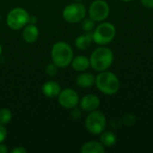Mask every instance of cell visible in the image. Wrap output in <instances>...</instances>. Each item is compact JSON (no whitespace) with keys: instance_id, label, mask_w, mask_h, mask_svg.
Wrapping results in <instances>:
<instances>
[{"instance_id":"1","label":"cell","mask_w":153,"mask_h":153,"mask_svg":"<svg viewBox=\"0 0 153 153\" xmlns=\"http://www.w3.org/2000/svg\"><path fill=\"white\" fill-rule=\"evenodd\" d=\"M73 58L74 51L68 43L58 41L53 45L51 49V59L58 68H65L70 65Z\"/></svg>"},{"instance_id":"2","label":"cell","mask_w":153,"mask_h":153,"mask_svg":"<svg viewBox=\"0 0 153 153\" xmlns=\"http://www.w3.org/2000/svg\"><path fill=\"white\" fill-rule=\"evenodd\" d=\"M114 61V54L112 50L107 47L97 48L91 55L90 63L93 70L102 72L108 70Z\"/></svg>"},{"instance_id":"3","label":"cell","mask_w":153,"mask_h":153,"mask_svg":"<svg viewBox=\"0 0 153 153\" xmlns=\"http://www.w3.org/2000/svg\"><path fill=\"white\" fill-rule=\"evenodd\" d=\"M95 85L100 92L106 95H114L119 91L120 82L114 73L106 70L100 72L96 76Z\"/></svg>"},{"instance_id":"4","label":"cell","mask_w":153,"mask_h":153,"mask_svg":"<svg viewBox=\"0 0 153 153\" xmlns=\"http://www.w3.org/2000/svg\"><path fill=\"white\" fill-rule=\"evenodd\" d=\"M116 36V27L111 22H104L99 24L92 32L93 41L100 46L110 43Z\"/></svg>"},{"instance_id":"5","label":"cell","mask_w":153,"mask_h":153,"mask_svg":"<svg viewBox=\"0 0 153 153\" xmlns=\"http://www.w3.org/2000/svg\"><path fill=\"white\" fill-rule=\"evenodd\" d=\"M30 13L22 7H15L10 10L6 16V23L12 30H21L29 23Z\"/></svg>"},{"instance_id":"6","label":"cell","mask_w":153,"mask_h":153,"mask_svg":"<svg viewBox=\"0 0 153 153\" xmlns=\"http://www.w3.org/2000/svg\"><path fill=\"white\" fill-rule=\"evenodd\" d=\"M107 125L105 115L98 110L90 112L85 119V127L89 133L98 135L104 132Z\"/></svg>"},{"instance_id":"7","label":"cell","mask_w":153,"mask_h":153,"mask_svg":"<svg viewBox=\"0 0 153 153\" xmlns=\"http://www.w3.org/2000/svg\"><path fill=\"white\" fill-rule=\"evenodd\" d=\"M62 15L67 22L77 23L85 18L86 8L81 3H73L65 7Z\"/></svg>"},{"instance_id":"8","label":"cell","mask_w":153,"mask_h":153,"mask_svg":"<svg viewBox=\"0 0 153 153\" xmlns=\"http://www.w3.org/2000/svg\"><path fill=\"white\" fill-rule=\"evenodd\" d=\"M110 13L108 4L105 0H95L89 7V16L95 22L105 21Z\"/></svg>"},{"instance_id":"9","label":"cell","mask_w":153,"mask_h":153,"mask_svg":"<svg viewBox=\"0 0 153 153\" xmlns=\"http://www.w3.org/2000/svg\"><path fill=\"white\" fill-rule=\"evenodd\" d=\"M57 98L60 106L67 109H72L77 107L80 102L78 93L74 90L69 88L61 91Z\"/></svg>"},{"instance_id":"10","label":"cell","mask_w":153,"mask_h":153,"mask_svg":"<svg viewBox=\"0 0 153 153\" xmlns=\"http://www.w3.org/2000/svg\"><path fill=\"white\" fill-rule=\"evenodd\" d=\"M79 103H80L81 109L90 113L99 108L100 105V100L99 97L94 94H87L82 98Z\"/></svg>"},{"instance_id":"11","label":"cell","mask_w":153,"mask_h":153,"mask_svg":"<svg viewBox=\"0 0 153 153\" xmlns=\"http://www.w3.org/2000/svg\"><path fill=\"white\" fill-rule=\"evenodd\" d=\"M41 91L46 97L53 99V98H56L59 95L61 91V86L56 82L48 81L42 85Z\"/></svg>"},{"instance_id":"12","label":"cell","mask_w":153,"mask_h":153,"mask_svg":"<svg viewBox=\"0 0 153 153\" xmlns=\"http://www.w3.org/2000/svg\"><path fill=\"white\" fill-rule=\"evenodd\" d=\"M39 31L35 24L28 23L22 30V38L27 43H34L39 39Z\"/></svg>"},{"instance_id":"13","label":"cell","mask_w":153,"mask_h":153,"mask_svg":"<svg viewBox=\"0 0 153 153\" xmlns=\"http://www.w3.org/2000/svg\"><path fill=\"white\" fill-rule=\"evenodd\" d=\"M96 77L91 73H82L76 77V83L81 88H91L95 84Z\"/></svg>"},{"instance_id":"14","label":"cell","mask_w":153,"mask_h":153,"mask_svg":"<svg viewBox=\"0 0 153 153\" xmlns=\"http://www.w3.org/2000/svg\"><path fill=\"white\" fill-rule=\"evenodd\" d=\"M71 65L74 70L78 72H84L86 71L90 66V58H88L85 56H78L74 58H73L71 62Z\"/></svg>"},{"instance_id":"15","label":"cell","mask_w":153,"mask_h":153,"mask_svg":"<svg viewBox=\"0 0 153 153\" xmlns=\"http://www.w3.org/2000/svg\"><path fill=\"white\" fill-rule=\"evenodd\" d=\"M82 153H104L105 152V146L99 142L96 141H91L85 143L82 148Z\"/></svg>"},{"instance_id":"16","label":"cell","mask_w":153,"mask_h":153,"mask_svg":"<svg viewBox=\"0 0 153 153\" xmlns=\"http://www.w3.org/2000/svg\"><path fill=\"white\" fill-rule=\"evenodd\" d=\"M92 42H93L92 33L86 32L85 34L78 36L75 39L74 44H75V47L79 50H86L87 48H89L91 47Z\"/></svg>"},{"instance_id":"17","label":"cell","mask_w":153,"mask_h":153,"mask_svg":"<svg viewBox=\"0 0 153 153\" xmlns=\"http://www.w3.org/2000/svg\"><path fill=\"white\" fill-rule=\"evenodd\" d=\"M100 143L108 148L113 147L117 143V136L114 133L108 131L100 134Z\"/></svg>"},{"instance_id":"18","label":"cell","mask_w":153,"mask_h":153,"mask_svg":"<svg viewBox=\"0 0 153 153\" xmlns=\"http://www.w3.org/2000/svg\"><path fill=\"white\" fill-rule=\"evenodd\" d=\"M13 117V114L10 109L8 108H2L0 109V124L6 126L8 125Z\"/></svg>"},{"instance_id":"19","label":"cell","mask_w":153,"mask_h":153,"mask_svg":"<svg viewBox=\"0 0 153 153\" xmlns=\"http://www.w3.org/2000/svg\"><path fill=\"white\" fill-rule=\"evenodd\" d=\"M82 29L85 32H91L95 29V21H93L91 17L84 18L82 21Z\"/></svg>"},{"instance_id":"20","label":"cell","mask_w":153,"mask_h":153,"mask_svg":"<svg viewBox=\"0 0 153 153\" xmlns=\"http://www.w3.org/2000/svg\"><path fill=\"white\" fill-rule=\"evenodd\" d=\"M46 73L49 76H55L58 73V67L53 62L51 64H48L46 67Z\"/></svg>"},{"instance_id":"21","label":"cell","mask_w":153,"mask_h":153,"mask_svg":"<svg viewBox=\"0 0 153 153\" xmlns=\"http://www.w3.org/2000/svg\"><path fill=\"white\" fill-rule=\"evenodd\" d=\"M71 116L74 119H80L82 117V111L80 108H72V111H71Z\"/></svg>"},{"instance_id":"22","label":"cell","mask_w":153,"mask_h":153,"mask_svg":"<svg viewBox=\"0 0 153 153\" xmlns=\"http://www.w3.org/2000/svg\"><path fill=\"white\" fill-rule=\"evenodd\" d=\"M7 136V130L5 128V126L0 124V143H2Z\"/></svg>"},{"instance_id":"23","label":"cell","mask_w":153,"mask_h":153,"mask_svg":"<svg viewBox=\"0 0 153 153\" xmlns=\"http://www.w3.org/2000/svg\"><path fill=\"white\" fill-rule=\"evenodd\" d=\"M142 4L148 8V9H153V0H141Z\"/></svg>"},{"instance_id":"24","label":"cell","mask_w":153,"mask_h":153,"mask_svg":"<svg viewBox=\"0 0 153 153\" xmlns=\"http://www.w3.org/2000/svg\"><path fill=\"white\" fill-rule=\"evenodd\" d=\"M27 152V150L22 147V146H18L14 149H13L11 151V153H26Z\"/></svg>"},{"instance_id":"25","label":"cell","mask_w":153,"mask_h":153,"mask_svg":"<svg viewBox=\"0 0 153 153\" xmlns=\"http://www.w3.org/2000/svg\"><path fill=\"white\" fill-rule=\"evenodd\" d=\"M37 22H38V19H37L36 16H34V15H30V16L29 23H30V24H36Z\"/></svg>"},{"instance_id":"26","label":"cell","mask_w":153,"mask_h":153,"mask_svg":"<svg viewBox=\"0 0 153 153\" xmlns=\"http://www.w3.org/2000/svg\"><path fill=\"white\" fill-rule=\"evenodd\" d=\"M7 152H8L7 147L4 144H3V143H0V153H6Z\"/></svg>"},{"instance_id":"27","label":"cell","mask_w":153,"mask_h":153,"mask_svg":"<svg viewBox=\"0 0 153 153\" xmlns=\"http://www.w3.org/2000/svg\"><path fill=\"white\" fill-rule=\"evenodd\" d=\"M2 52H3V48H2V46L0 45V56H1V54H2Z\"/></svg>"},{"instance_id":"28","label":"cell","mask_w":153,"mask_h":153,"mask_svg":"<svg viewBox=\"0 0 153 153\" xmlns=\"http://www.w3.org/2000/svg\"><path fill=\"white\" fill-rule=\"evenodd\" d=\"M121 1H123V2H130L132 0H121Z\"/></svg>"},{"instance_id":"29","label":"cell","mask_w":153,"mask_h":153,"mask_svg":"<svg viewBox=\"0 0 153 153\" xmlns=\"http://www.w3.org/2000/svg\"><path fill=\"white\" fill-rule=\"evenodd\" d=\"M75 1H77V2H81V1H82V0H75Z\"/></svg>"},{"instance_id":"30","label":"cell","mask_w":153,"mask_h":153,"mask_svg":"<svg viewBox=\"0 0 153 153\" xmlns=\"http://www.w3.org/2000/svg\"><path fill=\"white\" fill-rule=\"evenodd\" d=\"M0 20H1V15H0Z\"/></svg>"}]
</instances>
